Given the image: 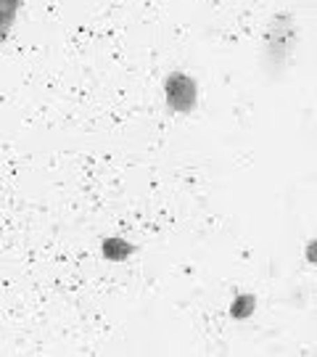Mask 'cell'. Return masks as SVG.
I'll list each match as a JSON object with an SVG mask.
<instances>
[{"label":"cell","instance_id":"cell-1","mask_svg":"<svg viewBox=\"0 0 317 357\" xmlns=\"http://www.w3.org/2000/svg\"><path fill=\"white\" fill-rule=\"evenodd\" d=\"M296 40H299L296 16L288 11L275 13L265 29V64L270 75H280L286 69L288 59L296 51Z\"/></svg>","mask_w":317,"mask_h":357},{"label":"cell","instance_id":"cell-2","mask_svg":"<svg viewBox=\"0 0 317 357\" xmlns=\"http://www.w3.org/2000/svg\"><path fill=\"white\" fill-rule=\"evenodd\" d=\"M164 101L172 114H193L199 106V79L188 72H169L164 79Z\"/></svg>","mask_w":317,"mask_h":357},{"label":"cell","instance_id":"cell-3","mask_svg":"<svg viewBox=\"0 0 317 357\" xmlns=\"http://www.w3.org/2000/svg\"><path fill=\"white\" fill-rule=\"evenodd\" d=\"M138 252V246L135 243H130L127 238L122 236H109V238H103L101 243V255L109 259V262H125L130 257Z\"/></svg>","mask_w":317,"mask_h":357},{"label":"cell","instance_id":"cell-4","mask_svg":"<svg viewBox=\"0 0 317 357\" xmlns=\"http://www.w3.org/2000/svg\"><path fill=\"white\" fill-rule=\"evenodd\" d=\"M19 8H22V0H0V45L11 38Z\"/></svg>","mask_w":317,"mask_h":357},{"label":"cell","instance_id":"cell-5","mask_svg":"<svg viewBox=\"0 0 317 357\" xmlns=\"http://www.w3.org/2000/svg\"><path fill=\"white\" fill-rule=\"evenodd\" d=\"M256 310V296L254 294H238L230 305V318L233 320H246L252 318V312Z\"/></svg>","mask_w":317,"mask_h":357},{"label":"cell","instance_id":"cell-6","mask_svg":"<svg viewBox=\"0 0 317 357\" xmlns=\"http://www.w3.org/2000/svg\"><path fill=\"white\" fill-rule=\"evenodd\" d=\"M304 255H307V262H312V265H317V238H312V241L307 243Z\"/></svg>","mask_w":317,"mask_h":357}]
</instances>
